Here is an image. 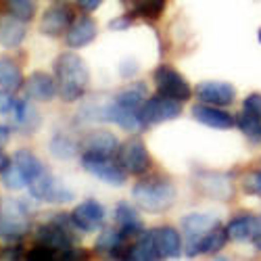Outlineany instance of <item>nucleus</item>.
I'll use <instances>...</instances> for the list:
<instances>
[{
	"label": "nucleus",
	"mask_w": 261,
	"mask_h": 261,
	"mask_svg": "<svg viewBox=\"0 0 261 261\" xmlns=\"http://www.w3.org/2000/svg\"><path fill=\"white\" fill-rule=\"evenodd\" d=\"M236 127L251 140V142H261V117H255L247 111H241L236 115Z\"/></svg>",
	"instance_id": "obj_31"
},
{
	"label": "nucleus",
	"mask_w": 261,
	"mask_h": 261,
	"mask_svg": "<svg viewBox=\"0 0 261 261\" xmlns=\"http://www.w3.org/2000/svg\"><path fill=\"white\" fill-rule=\"evenodd\" d=\"M105 217H107V211L96 199H86V201L77 203L75 209L71 211V222H73L75 230H80V232L100 230L105 224Z\"/></svg>",
	"instance_id": "obj_9"
},
{
	"label": "nucleus",
	"mask_w": 261,
	"mask_h": 261,
	"mask_svg": "<svg viewBox=\"0 0 261 261\" xmlns=\"http://www.w3.org/2000/svg\"><path fill=\"white\" fill-rule=\"evenodd\" d=\"M82 167L90 173V176L98 178L100 182L109 186H123L127 180V173L123 167L113 161V157H100V155H90L82 153Z\"/></svg>",
	"instance_id": "obj_8"
},
{
	"label": "nucleus",
	"mask_w": 261,
	"mask_h": 261,
	"mask_svg": "<svg viewBox=\"0 0 261 261\" xmlns=\"http://www.w3.org/2000/svg\"><path fill=\"white\" fill-rule=\"evenodd\" d=\"M159 259H176L182 253V234L173 226H159L153 230Z\"/></svg>",
	"instance_id": "obj_17"
},
{
	"label": "nucleus",
	"mask_w": 261,
	"mask_h": 261,
	"mask_svg": "<svg viewBox=\"0 0 261 261\" xmlns=\"http://www.w3.org/2000/svg\"><path fill=\"white\" fill-rule=\"evenodd\" d=\"M28 21L17 19L13 15H7L0 19V44L7 48H17L23 44L25 34H28Z\"/></svg>",
	"instance_id": "obj_21"
},
{
	"label": "nucleus",
	"mask_w": 261,
	"mask_h": 261,
	"mask_svg": "<svg viewBox=\"0 0 261 261\" xmlns=\"http://www.w3.org/2000/svg\"><path fill=\"white\" fill-rule=\"evenodd\" d=\"M129 25H132V17H129L127 13L109 21V30H111V32H125Z\"/></svg>",
	"instance_id": "obj_38"
},
{
	"label": "nucleus",
	"mask_w": 261,
	"mask_h": 261,
	"mask_svg": "<svg viewBox=\"0 0 261 261\" xmlns=\"http://www.w3.org/2000/svg\"><path fill=\"white\" fill-rule=\"evenodd\" d=\"M257 40H259V42H261V28H259V30H257Z\"/></svg>",
	"instance_id": "obj_44"
},
{
	"label": "nucleus",
	"mask_w": 261,
	"mask_h": 261,
	"mask_svg": "<svg viewBox=\"0 0 261 261\" xmlns=\"http://www.w3.org/2000/svg\"><path fill=\"white\" fill-rule=\"evenodd\" d=\"M138 69H140L138 63L134 59H127V61H121V65H119V75L123 80H129V77H134L138 73Z\"/></svg>",
	"instance_id": "obj_39"
},
{
	"label": "nucleus",
	"mask_w": 261,
	"mask_h": 261,
	"mask_svg": "<svg viewBox=\"0 0 261 261\" xmlns=\"http://www.w3.org/2000/svg\"><path fill=\"white\" fill-rule=\"evenodd\" d=\"M119 144L121 142L113 132H107V129H94V132H88L82 138L80 148H82V153L100 155V157H113V155H117Z\"/></svg>",
	"instance_id": "obj_12"
},
{
	"label": "nucleus",
	"mask_w": 261,
	"mask_h": 261,
	"mask_svg": "<svg viewBox=\"0 0 261 261\" xmlns=\"http://www.w3.org/2000/svg\"><path fill=\"white\" fill-rule=\"evenodd\" d=\"M182 232L186 236V249H190L194 243H199L201 238L211 232L215 226H220V220L209 213H188L182 217Z\"/></svg>",
	"instance_id": "obj_14"
},
{
	"label": "nucleus",
	"mask_w": 261,
	"mask_h": 261,
	"mask_svg": "<svg viewBox=\"0 0 261 261\" xmlns=\"http://www.w3.org/2000/svg\"><path fill=\"white\" fill-rule=\"evenodd\" d=\"M73 11L67 3H55L53 7H48L42 15V21H40V30L44 36H50V38H59L61 34H67L69 25L73 23Z\"/></svg>",
	"instance_id": "obj_10"
},
{
	"label": "nucleus",
	"mask_w": 261,
	"mask_h": 261,
	"mask_svg": "<svg viewBox=\"0 0 261 261\" xmlns=\"http://www.w3.org/2000/svg\"><path fill=\"white\" fill-rule=\"evenodd\" d=\"M11 125H5V123H0V146H5L7 142H9V138H11Z\"/></svg>",
	"instance_id": "obj_41"
},
{
	"label": "nucleus",
	"mask_w": 261,
	"mask_h": 261,
	"mask_svg": "<svg viewBox=\"0 0 261 261\" xmlns=\"http://www.w3.org/2000/svg\"><path fill=\"white\" fill-rule=\"evenodd\" d=\"M25 96L32 100H40V102H50L55 96H59V86H57V77H53L46 71H34L30 73V77L23 84Z\"/></svg>",
	"instance_id": "obj_13"
},
{
	"label": "nucleus",
	"mask_w": 261,
	"mask_h": 261,
	"mask_svg": "<svg viewBox=\"0 0 261 261\" xmlns=\"http://www.w3.org/2000/svg\"><path fill=\"white\" fill-rule=\"evenodd\" d=\"M25 77L21 67L9 57H0V88H5L9 92H17L23 88Z\"/></svg>",
	"instance_id": "obj_26"
},
{
	"label": "nucleus",
	"mask_w": 261,
	"mask_h": 261,
	"mask_svg": "<svg viewBox=\"0 0 261 261\" xmlns=\"http://www.w3.org/2000/svg\"><path fill=\"white\" fill-rule=\"evenodd\" d=\"M194 94H197L199 102H207V105H215V107H228L236 98V88L230 82L207 80V82L197 84Z\"/></svg>",
	"instance_id": "obj_11"
},
{
	"label": "nucleus",
	"mask_w": 261,
	"mask_h": 261,
	"mask_svg": "<svg viewBox=\"0 0 261 261\" xmlns=\"http://www.w3.org/2000/svg\"><path fill=\"white\" fill-rule=\"evenodd\" d=\"M15 102H17V98L13 96V92H9V90H0V115H11V111L15 109Z\"/></svg>",
	"instance_id": "obj_37"
},
{
	"label": "nucleus",
	"mask_w": 261,
	"mask_h": 261,
	"mask_svg": "<svg viewBox=\"0 0 261 261\" xmlns=\"http://www.w3.org/2000/svg\"><path fill=\"white\" fill-rule=\"evenodd\" d=\"M125 241L127 236L119 228H105L96 238L94 251L107 257H125V251H127Z\"/></svg>",
	"instance_id": "obj_20"
},
{
	"label": "nucleus",
	"mask_w": 261,
	"mask_h": 261,
	"mask_svg": "<svg viewBox=\"0 0 261 261\" xmlns=\"http://www.w3.org/2000/svg\"><path fill=\"white\" fill-rule=\"evenodd\" d=\"M11 121L17 129H21L23 134H34L36 129L40 127V113H38V109L25 98H17L15 102V109L11 111Z\"/></svg>",
	"instance_id": "obj_18"
},
{
	"label": "nucleus",
	"mask_w": 261,
	"mask_h": 261,
	"mask_svg": "<svg viewBox=\"0 0 261 261\" xmlns=\"http://www.w3.org/2000/svg\"><path fill=\"white\" fill-rule=\"evenodd\" d=\"M98 36V25H96V21L88 15H84V17H77L73 19V23L69 25L67 34H65V42H67V46L69 48H84V46H88L92 44V42L96 40Z\"/></svg>",
	"instance_id": "obj_15"
},
{
	"label": "nucleus",
	"mask_w": 261,
	"mask_h": 261,
	"mask_svg": "<svg viewBox=\"0 0 261 261\" xmlns=\"http://www.w3.org/2000/svg\"><path fill=\"white\" fill-rule=\"evenodd\" d=\"M0 178H3L5 188H9V190H21V188H25V186H28V180L21 176V171L13 165V161L5 167V171L0 173Z\"/></svg>",
	"instance_id": "obj_33"
},
{
	"label": "nucleus",
	"mask_w": 261,
	"mask_h": 261,
	"mask_svg": "<svg viewBox=\"0 0 261 261\" xmlns=\"http://www.w3.org/2000/svg\"><path fill=\"white\" fill-rule=\"evenodd\" d=\"M11 161H13V165L21 171V176L28 180V184H30L32 180H36L40 173L46 171L44 163H42L40 157H38L36 153H32L30 148H19V150H15V155L11 157Z\"/></svg>",
	"instance_id": "obj_24"
},
{
	"label": "nucleus",
	"mask_w": 261,
	"mask_h": 261,
	"mask_svg": "<svg viewBox=\"0 0 261 261\" xmlns=\"http://www.w3.org/2000/svg\"><path fill=\"white\" fill-rule=\"evenodd\" d=\"M241 188L245 194L251 197H261V169H251L247 171L243 180H241Z\"/></svg>",
	"instance_id": "obj_34"
},
{
	"label": "nucleus",
	"mask_w": 261,
	"mask_h": 261,
	"mask_svg": "<svg viewBox=\"0 0 261 261\" xmlns=\"http://www.w3.org/2000/svg\"><path fill=\"white\" fill-rule=\"evenodd\" d=\"M153 80H155V86H157V94H163V96L173 98V100L186 102L194 92L192 86L186 82V77L167 63H161L159 67L153 71Z\"/></svg>",
	"instance_id": "obj_5"
},
{
	"label": "nucleus",
	"mask_w": 261,
	"mask_h": 261,
	"mask_svg": "<svg viewBox=\"0 0 261 261\" xmlns=\"http://www.w3.org/2000/svg\"><path fill=\"white\" fill-rule=\"evenodd\" d=\"M115 157H117V163L123 167V171L129 173V176H142L153 165V159H150L144 140L138 136H132L125 142H121Z\"/></svg>",
	"instance_id": "obj_4"
},
{
	"label": "nucleus",
	"mask_w": 261,
	"mask_h": 261,
	"mask_svg": "<svg viewBox=\"0 0 261 261\" xmlns=\"http://www.w3.org/2000/svg\"><path fill=\"white\" fill-rule=\"evenodd\" d=\"M55 77L63 102H77L90 86V69L77 53H61L55 61Z\"/></svg>",
	"instance_id": "obj_1"
},
{
	"label": "nucleus",
	"mask_w": 261,
	"mask_h": 261,
	"mask_svg": "<svg viewBox=\"0 0 261 261\" xmlns=\"http://www.w3.org/2000/svg\"><path fill=\"white\" fill-rule=\"evenodd\" d=\"M57 257H61L57 251H53L46 245H40V243H36V247H32L28 251V259H32V261H53Z\"/></svg>",
	"instance_id": "obj_35"
},
{
	"label": "nucleus",
	"mask_w": 261,
	"mask_h": 261,
	"mask_svg": "<svg viewBox=\"0 0 261 261\" xmlns=\"http://www.w3.org/2000/svg\"><path fill=\"white\" fill-rule=\"evenodd\" d=\"M230 241L228 238V230L220 224L215 226L211 232H207L199 243H194L190 249H186V255L188 257H194V255H209V253H217L226 247V243Z\"/></svg>",
	"instance_id": "obj_22"
},
{
	"label": "nucleus",
	"mask_w": 261,
	"mask_h": 261,
	"mask_svg": "<svg viewBox=\"0 0 261 261\" xmlns=\"http://www.w3.org/2000/svg\"><path fill=\"white\" fill-rule=\"evenodd\" d=\"M71 230H75L73 222H71V215H65L63 217H53L50 222L42 224L36 230V241L40 245H46L53 251H57L61 257L65 251H69L75 247V236L71 234Z\"/></svg>",
	"instance_id": "obj_3"
},
{
	"label": "nucleus",
	"mask_w": 261,
	"mask_h": 261,
	"mask_svg": "<svg viewBox=\"0 0 261 261\" xmlns=\"http://www.w3.org/2000/svg\"><path fill=\"white\" fill-rule=\"evenodd\" d=\"M146 98H148V88L144 82H132L115 94L117 105H121L123 109H129V111H138V113H140V107L144 105Z\"/></svg>",
	"instance_id": "obj_25"
},
{
	"label": "nucleus",
	"mask_w": 261,
	"mask_h": 261,
	"mask_svg": "<svg viewBox=\"0 0 261 261\" xmlns=\"http://www.w3.org/2000/svg\"><path fill=\"white\" fill-rule=\"evenodd\" d=\"M0 220L30 226V207L21 199H7L0 205Z\"/></svg>",
	"instance_id": "obj_30"
},
{
	"label": "nucleus",
	"mask_w": 261,
	"mask_h": 261,
	"mask_svg": "<svg viewBox=\"0 0 261 261\" xmlns=\"http://www.w3.org/2000/svg\"><path fill=\"white\" fill-rule=\"evenodd\" d=\"M123 7L129 17H144V19H159L165 0H123Z\"/></svg>",
	"instance_id": "obj_28"
},
{
	"label": "nucleus",
	"mask_w": 261,
	"mask_h": 261,
	"mask_svg": "<svg viewBox=\"0 0 261 261\" xmlns=\"http://www.w3.org/2000/svg\"><path fill=\"white\" fill-rule=\"evenodd\" d=\"M28 190H30V197L36 199V201H44V203H69L75 199V194L71 188L65 186L59 178H55L50 171H44L40 173L36 180H32L28 184Z\"/></svg>",
	"instance_id": "obj_6"
},
{
	"label": "nucleus",
	"mask_w": 261,
	"mask_h": 261,
	"mask_svg": "<svg viewBox=\"0 0 261 261\" xmlns=\"http://www.w3.org/2000/svg\"><path fill=\"white\" fill-rule=\"evenodd\" d=\"M48 150H50V155L59 161H71V159L77 157L80 144L67 134H55L48 142Z\"/></svg>",
	"instance_id": "obj_29"
},
{
	"label": "nucleus",
	"mask_w": 261,
	"mask_h": 261,
	"mask_svg": "<svg viewBox=\"0 0 261 261\" xmlns=\"http://www.w3.org/2000/svg\"><path fill=\"white\" fill-rule=\"evenodd\" d=\"M226 230H228V238L234 243H253V236L257 232V217L251 213H241L232 217Z\"/></svg>",
	"instance_id": "obj_23"
},
{
	"label": "nucleus",
	"mask_w": 261,
	"mask_h": 261,
	"mask_svg": "<svg viewBox=\"0 0 261 261\" xmlns=\"http://www.w3.org/2000/svg\"><path fill=\"white\" fill-rule=\"evenodd\" d=\"M9 163H11V157H9V155H5L3 150H0V173L5 171V167H7Z\"/></svg>",
	"instance_id": "obj_43"
},
{
	"label": "nucleus",
	"mask_w": 261,
	"mask_h": 261,
	"mask_svg": "<svg viewBox=\"0 0 261 261\" xmlns=\"http://www.w3.org/2000/svg\"><path fill=\"white\" fill-rule=\"evenodd\" d=\"M125 259H134V261H150V259H159L157 247H155V238L153 232H142L136 241L127 247Z\"/></svg>",
	"instance_id": "obj_27"
},
{
	"label": "nucleus",
	"mask_w": 261,
	"mask_h": 261,
	"mask_svg": "<svg viewBox=\"0 0 261 261\" xmlns=\"http://www.w3.org/2000/svg\"><path fill=\"white\" fill-rule=\"evenodd\" d=\"M253 245H255V249L261 253V215L257 217V232H255V236H253Z\"/></svg>",
	"instance_id": "obj_42"
},
{
	"label": "nucleus",
	"mask_w": 261,
	"mask_h": 261,
	"mask_svg": "<svg viewBox=\"0 0 261 261\" xmlns=\"http://www.w3.org/2000/svg\"><path fill=\"white\" fill-rule=\"evenodd\" d=\"M9 15L23 19V21H32L38 13V0H3Z\"/></svg>",
	"instance_id": "obj_32"
},
{
	"label": "nucleus",
	"mask_w": 261,
	"mask_h": 261,
	"mask_svg": "<svg viewBox=\"0 0 261 261\" xmlns=\"http://www.w3.org/2000/svg\"><path fill=\"white\" fill-rule=\"evenodd\" d=\"M180 115H182V102L173 100V98H167L163 94L148 96L144 100V105L140 107V119H142L144 127L178 119Z\"/></svg>",
	"instance_id": "obj_7"
},
{
	"label": "nucleus",
	"mask_w": 261,
	"mask_h": 261,
	"mask_svg": "<svg viewBox=\"0 0 261 261\" xmlns=\"http://www.w3.org/2000/svg\"><path fill=\"white\" fill-rule=\"evenodd\" d=\"M243 111L255 115V117H261V94L259 92H251L245 102H243Z\"/></svg>",
	"instance_id": "obj_36"
},
{
	"label": "nucleus",
	"mask_w": 261,
	"mask_h": 261,
	"mask_svg": "<svg viewBox=\"0 0 261 261\" xmlns=\"http://www.w3.org/2000/svg\"><path fill=\"white\" fill-rule=\"evenodd\" d=\"M115 224L127 238L140 236L144 232V222H142L138 209L127 201H119L115 205Z\"/></svg>",
	"instance_id": "obj_19"
},
{
	"label": "nucleus",
	"mask_w": 261,
	"mask_h": 261,
	"mask_svg": "<svg viewBox=\"0 0 261 261\" xmlns=\"http://www.w3.org/2000/svg\"><path fill=\"white\" fill-rule=\"evenodd\" d=\"M192 117L197 119L199 123L213 127V129H230L232 125H236L234 117L224 111L222 107H215V105H207V102H199L192 107Z\"/></svg>",
	"instance_id": "obj_16"
},
{
	"label": "nucleus",
	"mask_w": 261,
	"mask_h": 261,
	"mask_svg": "<svg viewBox=\"0 0 261 261\" xmlns=\"http://www.w3.org/2000/svg\"><path fill=\"white\" fill-rule=\"evenodd\" d=\"M105 0H75V5L84 11V13H94L96 9H100V5Z\"/></svg>",
	"instance_id": "obj_40"
},
{
	"label": "nucleus",
	"mask_w": 261,
	"mask_h": 261,
	"mask_svg": "<svg viewBox=\"0 0 261 261\" xmlns=\"http://www.w3.org/2000/svg\"><path fill=\"white\" fill-rule=\"evenodd\" d=\"M176 197H178V190L173 186V182L167 178H161V176L144 178L132 188L134 203L146 213L167 211L173 203H176Z\"/></svg>",
	"instance_id": "obj_2"
}]
</instances>
